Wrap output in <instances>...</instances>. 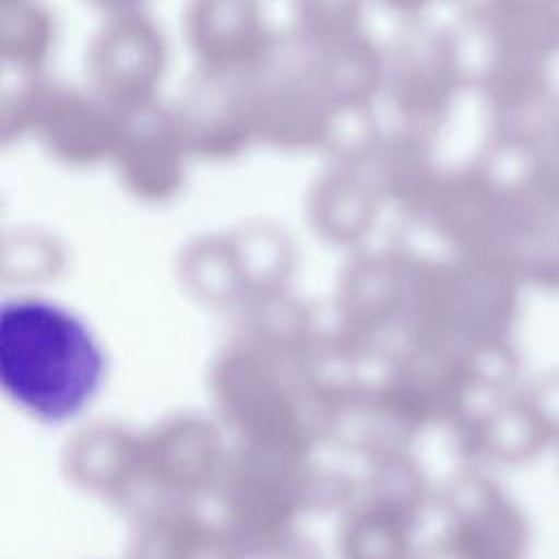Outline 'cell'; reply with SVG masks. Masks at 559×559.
Here are the masks:
<instances>
[{"instance_id": "7c38bea8", "label": "cell", "mask_w": 559, "mask_h": 559, "mask_svg": "<svg viewBox=\"0 0 559 559\" xmlns=\"http://www.w3.org/2000/svg\"><path fill=\"white\" fill-rule=\"evenodd\" d=\"M537 181L542 188V197L550 201L555 207H559V148L550 155L548 162L539 166Z\"/></svg>"}, {"instance_id": "277c9868", "label": "cell", "mask_w": 559, "mask_h": 559, "mask_svg": "<svg viewBox=\"0 0 559 559\" xmlns=\"http://www.w3.org/2000/svg\"><path fill=\"white\" fill-rule=\"evenodd\" d=\"M183 39L197 72L249 79L275 61L277 44L260 0H190Z\"/></svg>"}, {"instance_id": "9c48e42d", "label": "cell", "mask_w": 559, "mask_h": 559, "mask_svg": "<svg viewBox=\"0 0 559 559\" xmlns=\"http://www.w3.org/2000/svg\"><path fill=\"white\" fill-rule=\"evenodd\" d=\"M55 48V20L35 0L2 4L0 55L4 70L41 72Z\"/></svg>"}, {"instance_id": "5bb4252c", "label": "cell", "mask_w": 559, "mask_h": 559, "mask_svg": "<svg viewBox=\"0 0 559 559\" xmlns=\"http://www.w3.org/2000/svg\"><path fill=\"white\" fill-rule=\"evenodd\" d=\"M90 4L98 7L105 15H116V13H129V11H140L144 0H87Z\"/></svg>"}, {"instance_id": "52a82bcc", "label": "cell", "mask_w": 559, "mask_h": 559, "mask_svg": "<svg viewBox=\"0 0 559 559\" xmlns=\"http://www.w3.org/2000/svg\"><path fill=\"white\" fill-rule=\"evenodd\" d=\"M122 127V114L87 87L52 85L33 138L66 162L90 164L111 159Z\"/></svg>"}, {"instance_id": "7a4b0ae2", "label": "cell", "mask_w": 559, "mask_h": 559, "mask_svg": "<svg viewBox=\"0 0 559 559\" xmlns=\"http://www.w3.org/2000/svg\"><path fill=\"white\" fill-rule=\"evenodd\" d=\"M166 66L164 33L142 9L105 15L85 52V87L124 116L159 103Z\"/></svg>"}, {"instance_id": "3957f363", "label": "cell", "mask_w": 559, "mask_h": 559, "mask_svg": "<svg viewBox=\"0 0 559 559\" xmlns=\"http://www.w3.org/2000/svg\"><path fill=\"white\" fill-rule=\"evenodd\" d=\"M459 85L454 41L435 28L408 26L384 50V92L404 129L428 135L445 116Z\"/></svg>"}, {"instance_id": "8fae6325", "label": "cell", "mask_w": 559, "mask_h": 559, "mask_svg": "<svg viewBox=\"0 0 559 559\" xmlns=\"http://www.w3.org/2000/svg\"><path fill=\"white\" fill-rule=\"evenodd\" d=\"M52 83H48L41 72L4 70L2 74V103L0 122L4 142L33 135L44 103L50 94Z\"/></svg>"}, {"instance_id": "5b68a950", "label": "cell", "mask_w": 559, "mask_h": 559, "mask_svg": "<svg viewBox=\"0 0 559 559\" xmlns=\"http://www.w3.org/2000/svg\"><path fill=\"white\" fill-rule=\"evenodd\" d=\"M170 109L192 155L227 159L255 144L249 79L197 72Z\"/></svg>"}, {"instance_id": "4fadbf2b", "label": "cell", "mask_w": 559, "mask_h": 559, "mask_svg": "<svg viewBox=\"0 0 559 559\" xmlns=\"http://www.w3.org/2000/svg\"><path fill=\"white\" fill-rule=\"evenodd\" d=\"M376 2L389 13L411 22V20H417L435 0H376Z\"/></svg>"}, {"instance_id": "ba28073f", "label": "cell", "mask_w": 559, "mask_h": 559, "mask_svg": "<svg viewBox=\"0 0 559 559\" xmlns=\"http://www.w3.org/2000/svg\"><path fill=\"white\" fill-rule=\"evenodd\" d=\"M301 70L330 114L373 109L384 92V50L365 31L301 50Z\"/></svg>"}, {"instance_id": "30bf717a", "label": "cell", "mask_w": 559, "mask_h": 559, "mask_svg": "<svg viewBox=\"0 0 559 559\" xmlns=\"http://www.w3.org/2000/svg\"><path fill=\"white\" fill-rule=\"evenodd\" d=\"M369 0H290L293 37L301 50L362 33Z\"/></svg>"}, {"instance_id": "9a60e30c", "label": "cell", "mask_w": 559, "mask_h": 559, "mask_svg": "<svg viewBox=\"0 0 559 559\" xmlns=\"http://www.w3.org/2000/svg\"><path fill=\"white\" fill-rule=\"evenodd\" d=\"M7 2H17V0H2V4H7Z\"/></svg>"}, {"instance_id": "8992f818", "label": "cell", "mask_w": 559, "mask_h": 559, "mask_svg": "<svg viewBox=\"0 0 559 559\" xmlns=\"http://www.w3.org/2000/svg\"><path fill=\"white\" fill-rule=\"evenodd\" d=\"M255 142L273 148H323L330 109L323 105L301 66L269 63L249 76Z\"/></svg>"}, {"instance_id": "6da1fadb", "label": "cell", "mask_w": 559, "mask_h": 559, "mask_svg": "<svg viewBox=\"0 0 559 559\" xmlns=\"http://www.w3.org/2000/svg\"><path fill=\"white\" fill-rule=\"evenodd\" d=\"M109 378L96 328L72 306L41 293L0 304V389L28 419L66 426L83 417Z\"/></svg>"}]
</instances>
